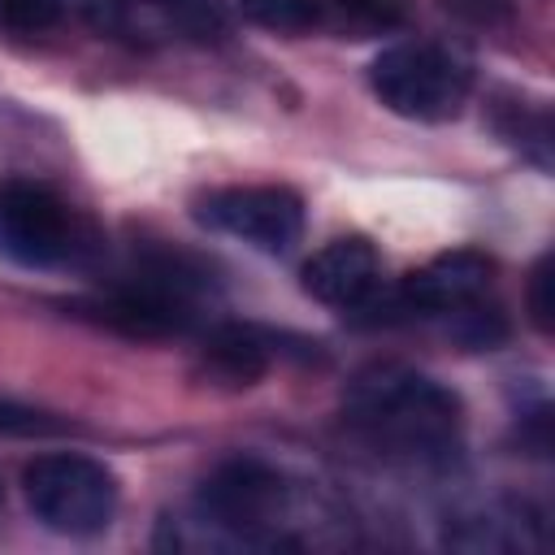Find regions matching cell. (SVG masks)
I'll return each mask as SVG.
<instances>
[{
  "mask_svg": "<svg viewBox=\"0 0 555 555\" xmlns=\"http://www.w3.org/2000/svg\"><path fill=\"white\" fill-rule=\"evenodd\" d=\"M286 507H291L286 477L256 455L221 460L195 490V516L234 542H278V525Z\"/></svg>",
  "mask_w": 555,
  "mask_h": 555,
  "instance_id": "obj_4",
  "label": "cell"
},
{
  "mask_svg": "<svg viewBox=\"0 0 555 555\" xmlns=\"http://www.w3.org/2000/svg\"><path fill=\"white\" fill-rule=\"evenodd\" d=\"M0 499H4V490H0Z\"/></svg>",
  "mask_w": 555,
  "mask_h": 555,
  "instance_id": "obj_18",
  "label": "cell"
},
{
  "mask_svg": "<svg viewBox=\"0 0 555 555\" xmlns=\"http://www.w3.org/2000/svg\"><path fill=\"white\" fill-rule=\"evenodd\" d=\"M494 126L499 134L525 156L533 160L542 173L551 169V108L542 100H503L494 108Z\"/></svg>",
  "mask_w": 555,
  "mask_h": 555,
  "instance_id": "obj_11",
  "label": "cell"
},
{
  "mask_svg": "<svg viewBox=\"0 0 555 555\" xmlns=\"http://www.w3.org/2000/svg\"><path fill=\"white\" fill-rule=\"evenodd\" d=\"M447 546H460V551H538V546H546V529L529 503H503V507H486L477 516L451 520Z\"/></svg>",
  "mask_w": 555,
  "mask_h": 555,
  "instance_id": "obj_9",
  "label": "cell"
},
{
  "mask_svg": "<svg viewBox=\"0 0 555 555\" xmlns=\"http://www.w3.org/2000/svg\"><path fill=\"white\" fill-rule=\"evenodd\" d=\"M490 278H494V264L481 251H447V256H434L429 264L412 269L390 295L377 291V299L369 308L382 304L386 308L382 321H390V317H399V321H429V317L451 321L468 304L486 299Z\"/></svg>",
  "mask_w": 555,
  "mask_h": 555,
  "instance_id": "obj_7",
  "label": "cell"
},
{
  "mask_svg": "<svg viewBox=\"0 0 555 555\" xmlns=\"http://www.w3.org/2000/svg\"><path fill=\"white\" fill-rule=\"evenodd\" d=\"M238 13L269 35H308L325 26L321 0H238Z\"/></svg>",
  "mask_w": 555,
  "mask_h": 555,
  "instance_id": "obj_12",
  "label": "cell"
},
{
  "mask_svg": "<svg viewBox=\"0 0 555 555\" xmlns=\"http://www.w3.org/2000/svg\"><path fill=\"white\" fill-rule=\"evenodd\" d=\"M373 95L408 121H451L473 95V65L438 39H403L373 56Z\"/></svg>",
  "mask_w": 555,
  "mask_h": 555,
  "instance_id": "obj_2",
  "label": "cell"
},
{
  "mask_svg": "<svg viewBox=\"0 0 555 555\" xmlns=\"http://www.w3.org/2000/svg\"><path fill=\"white\" fill-rule=\"evenodd\" d=\"M204 364L230 386H251L269 369V343L247 325H221L204 338Z\"/></svg>",
  "mask_w": 555,
  "mask_h": 555,
  "instance_id": "obj_10",
  "label": "cell"
},
{
  "mask_svg": "<svg viewBox=\"0 0 555 555\" xmlns=\"http://www.w3.org/2000/svg\"><path fill=\"white\" fill-rule=\"evenodd\" d=\"M69 0H0V30L30 39V35H48L52 26H61Z\"/></svg>",
  "mask_w": 555,
  "mask_h": 555,
  "instance_id": "obj_15",
  "label": "cell"
},
{
  "mask_svg": "<svg viewBox=\"0 0 555 555\" xmlns=\"http://www.w3.org/2000/svg\"><path fill=\"white\" fill-rule=\"evenodd\" d=\"M22 494L35 520L65 538H95L113 525L117 477L82 451H48L26 464Z\"/></svg>",
  "mask_w": 555,
  "mask_h": 555,
  "instance_id": "obj_3",
  "label": "cell"
},
{
  "mask_svg": "<svg viewBox=\"0 0 555 555\" xmlns=\"http://www.w3.org/2000/svg\"><path fill=\"white\" fill-rule=\"evenodd\" d=\"M525 304H529V321H533V330H538V334H551V312H555V304H551V256H542V260L533 264Z\"/></svg>",
  "mask_w": 555,
  "mask_h": 555,
  "instance_id": "obj_17",
  "label": "cell"
},
{
  "mask_svg": "<svg viewBox=\"0 0 555 555\" xmlns=\"http://www.w3.org/2000/svg\"><path fill=\"white\" fill-rule=\"evenodd\" d=\"M299 278H304V291L317 304L338 308V312H364L382 291V260H377L369 238L347 234V238L325 243L304 264Z\"/></svg>",
  "mask_w": 555,
  "mask_h": 555,
  "instance_id": "obj_8",
  "label": "cell"
},
{
  "mask_svg": "<svg viewBox=\"0 0 555 555\" xmlns=\"http://www.w3.org/2000/svg\"><path fill=\"white\" fill-rule=\"evenodd\" d=\"M121 4H143L156 9L173 22V30L191 35V39H217L225 35V13L217 0H121Z\"/></svg>",
  "mask_w": 555,
  "mask_h": 555,
  "instance_id": "obj_14",
  "label": "cell"
},
{
  "mask_svg": "<svg viewBox=\"0 0 555 555\" xmlns=\"http://www.w3.org/2000/svg\"><path fill=\"white\" fill-rule=\"evenodd\" d=\"M347 425L386 460L438 468L455 460L464 438V408L455 390L408 364H369L347 382Z\"/></svg>",
  "mask_w": 555,
  "mask_h": 555,
  "instance_id": "obj_1",
  "label": "cell"
},
{
  "mask_svg": "<svg viewBox=\"0 0 555 555\" xmlns=\"http://www.w3.org/2000/svg\"><path fill=\"white\" fill-rule=\"evenodd\" d=\"M65 421H56L52 412L0 399V438H39V434H61Z\"/></svg>",
  "mask_w": 555,
  "mask_h": 555,
  "instance_id": "obj_16",
  "label": "cell"
},
{
  "mask_svg": "<svg viewBox=\"0 0 555 555\" xmlns=\"http://www.w3.org/2000/svg\"><path fill=\"white\" fill-rule=\"evenodd\" d=\"M325 4V26L364 39V35H382L390 26H399V9L390 0H321Z\"/></svg>",
  "mask_w": 555,
  "mask_h": 555,
  "instance_id": "obj_13",
  "label": "cell"
},
{
  "mask_svg": "<svg viewBox=\"0 0 555 555\" xmlns=\"http://www.w3.org/2000/svg\"><path fill=\"white\" fill-rule=\"evenodd\" d=\"M195 217L208 230L230 234L269 256H282L304 238V199L291 186H273V182L212 191L208 199H199Z\"/></svg>",
  "mask_w": 555,
  "mask_h": 555,
  "instance_id": "obj_6",
  "label": "cell"
},
{
  "mask_svg": "<svg viewBox=\"0 0 555 555\" xmlns=\"http://www.w3.org/2000/svg\"><path fill=\"white\" fill-rule=\"evenodd\" d=\"M82 234L69 204L30 178L0 182V251L22 269H61L78 256Z\"/></svg>",
  "mask_w": 555,
  "mask_h": 555,
  "instance_id": "obj_5",
  "label": "cell"
}]
</instances>
